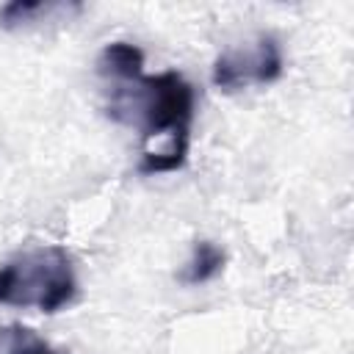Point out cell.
Here are the masks:
<instances>
[{
	"label": "cell",
	"mask_w": 354,
	"mask_h": 354,
	"mask_svg": "<svg viewBox=\"0 0 354 354\" xmlns=\"http://www.w3.org/2000/svg\"><path fill=\"white\" fill-rule=\"evenodd\" d=\"M97 75L108 94V116L122 124H136L141 144L163 138L152 158L138 160V174H166L188 163L191 127L196 113V91L183 72L166 69L147 75L144 53L130 41H111L97 55Z\"/></svg>",
	"instance_id": "cell-1"
},
{
	"label": "cell",
	"mask_w": 354,
	"mask_h": 354,
	"mask_svg": "<svg viewBox=\"0 0 354 354\" xmlns=\"http://www.w3.org/2000/svg\"><path fill=\"white\" fill-rule=\"evenodd\" d=\"M77 290L75 260L55 243L25 249L0 266V307L55 315L77 299Z\"/></svg>",
	"instance_id": "cell-2"
},
{
	"label": "cell",
	"mask_w": 354,
	"mask_h": 354,
	"mask_svg": "<svg viewBox=\"0 0 354 354\" xmlns=\"http://www.w3.org/2000/svg\"><path fill=\"white\" fill-rule=\"evenodd\" d=\"M285 72V55L277 36L263 33L249 47L224 50L213 61V86L224 94L243 91L249 86H271Z\"/></svg>",
	"instance_id": "cell-3"
},
{
	"label": "cell",
	"mask_w": 354,
	"mask_h": 354,
	"mask_svg": "<svg viewBox=\"0 0 354 354\" xmlns=\"http://www.w3.org/2000/svg\"><path fill=\"white\" fill-rule=\"evenodd\" d=\"M80 3H53V0H14L0 8V28L6 30H22L36 28L41 22H69L75 14H80Z\"/></svg>",
	"instance_id": "cell-4"
},
{
	"label": "cell",
	"mask_w": 354,
	"mask_h": 354,
	"mask_svg": "<svg viewBox=\"0 0 354 354\" xmlns=\"http://www.w3.org/2000/svg\"><path fill=\"white\" fill-rule=\"evenodd\" d=\"M224 268H227V252L213 241H196L191 246V257L180 268L177 279L185 288H196V285L213 282L218 274H224Z\"/></svg>",
	"instance_id": "cell-5"
},
{
	"label": "cell",
	"mask_w": 354,
	"mask_h": 354,
	"mask_svg": "<svg viewBox=\"0 0 354 354\" xmlns=\"http://www.w3.org/2000/svg\"><path fill=\"white\" fill-rule=\"evenodd\" d=\"M0 354H64V351L53 348L33 329L8 324V326H0Z\"/></svg>",
	"instance_id": "cell-6"
}]
</instances>
